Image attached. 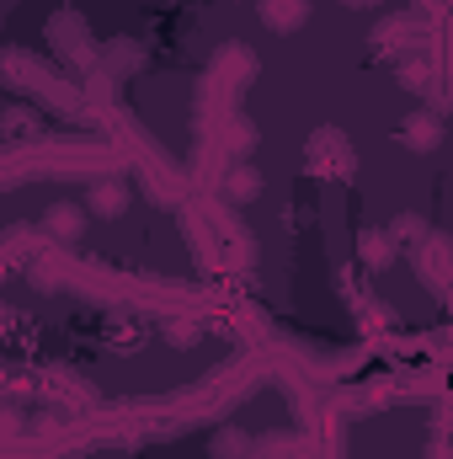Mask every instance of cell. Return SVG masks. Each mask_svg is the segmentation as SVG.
I'll list each match as a JSON object with an SVG mask.
<instances>
[{
  "label": "cell",
  "instance_id": "6da1fadb",
  "mask_svg": "<svg viewBox=\"0 0 453 459\" xmlns=\"http://www.w3.org/2000/svg\"><path fill=\"white\" fill-rule=\"evenodd\" d=\"M310 16V0H261V22L272 32H299Z\"/></svg>",
  "mask_w": 453,
  "mask_h": 459
},
{
  "label": "cell",
  "instance_id": "7a4b0ae2",
  "mask_svg": "<svg viewBox=\"0 0 453 459\" xmlns=\"http://www.w3.org/2000/svg\"><path fill=\"white\" fill-rule=\"evenodd\" d=\"M225 193L235 198V204H251V198L261 193V177H256L251 166H235V171L225 177Z\"/></svg>",
  "mask_w": 453,
  "mask_h": 459
},
{
  "label": "cell",
  "instance_id": "3957f363",
  "mask_svg": "<svg viewBox=\"0 0 453 459\" xmlns=\"http://www.w3.org/2000/svg\"><path fill=\"white\" fill-rule=\"evenodd\" d=\"M357 251H363V262H368V267H389L395 240H389V235H379V230H368V235L357 240Z\"/></svg>",
  "mask_w": 453,
  "mask_h": 459
},
{
  "label": "cell",
  "instance_id": "277c9868",
  "mask_svg": "<svg viewBox=\"0 0 453 459\" xmlns=\"http://www.w3.org/2000/svg\"><path fill=\"white\" fill-rule=\"evenodd\" d=\"M406 139H416L411 150H432V144H438V117L432 113H411L406 117Z\"/></svg>",
  "mask_w": 453,
  "mask_h": 459
},
{
  "label": "cell",
  "instance_id": "5b68a950",
  "mask_svg": "<svg viewBox=\"0 0 453 459\" xmlns=\"http://www.w3.org/2000/svg\"><path fill=\"white\" fill-rule=\"evenodd\" d=\"M123 204H128V193L113 187V182H102V187L91 193V209H97V214H123Z\"/></svg>",
  "mask_w": 453,
  "mask_h": 459
},
{
  "label": "cell",
  "instance_id": "8992f818",
  "mask_svg": "<svg viewBox=\"0 0 453 459\" xmlns=\"http://www.w3.org/2000/svg\"><path fill=\"white\" fill-rule=\"evenodd\" d=\"M48 225H54V235H70V240H75V235H81V225H86V214H81V209H64V204H59V209L48 214Z\"/></svg>",
  "mask_w": 453,
  "mask_h": 459
},
{
  "label": "cell",
  "instance_id": "52a82bcc",
  "mask_svg": "<svg viewBox=\"0 0 453 459\" xmlns=\"http://www.w3.org/2000/svg\"><path fill=\"white\" fill-rule=\"evenodd\" d=\"M251 144H256V128L240 117V123L229 128V150H235V155H251Z\"/></svg>",
  "mask_w": 453,
  "mask_h": 459
},
{
  "label": "cell",
  "instance_id": "ba28073f",
  "mask_svg": "<svg viewBox=\"0 0 453 459\" xmlns=\"http://www.w3.org/2000/svg\"><path fill=\"white\" fill-rule=\"evenodd\" d=\"M395 240H400V246H406V240L416 246V240H422V220H411V214H406V220H395Z\"/></svg>",
  "mask_w": 453,
  "mask_h": 459
},
{
  "label": "cell",
  "instance_id": "9c48e42d",
  "mask_svg": "<svg viewBox=\"0 0 453 459\" xmlns=\"http://www.w3.org/2000/svg\"><path fill=\"white\" fill-rule=\"evenodd\" d=\"M341 5H357V11H363V5H373V0H341Z\"/></svg>",
  "mask_w": 453,
  "mask_h": 459
}]
</instances>
